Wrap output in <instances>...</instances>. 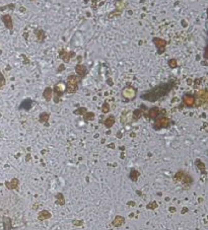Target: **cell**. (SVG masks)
I'll return each mask as SVG.
<instances>
[{
    "mask_svg": "<svg viewBox=\"0 0 208 230\" xmlns=\"http://www.w3.org/2000/svg\"><path fill=\"white\" fill-rule=\"evenodd\" d=\"M4 83H5V80H4V77H3V75L0 73V88H1Z\"/></svg>",
    "mask_w": 208,
    "mask_h": 230,
    "instance_id": "2",
    "label": "cell"
},
{
    "mask_svg": "<svg viewBox=\"0 0 208 230\" xmlns=\"http://www.w3.org/2000/svg\"><path fill=\"white\" fill-rule=\"evenodd\" d=\"M171 86L168 83L160 84L159 86H156L155 88H152L151 90H149V91H146L145 93L141 94V98L149 101H155L159 100V98L166 96V92L171 90Z\"/></svg>",
    "mask_w": 208,
    "mask_h": 230,
    "instance_id": "1",
    "label": "cell"
}]
</instances>
